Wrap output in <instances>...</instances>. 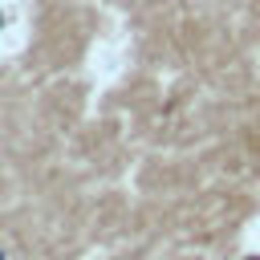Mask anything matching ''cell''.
I'll return each instance as SVG.
<instances>
[{
	"label": "cell",
	"instance_id": "obj_1",
	"mask_svg": "<svg viewBox=\"0 0 260 260\" xmlns=\"http://www.w3.org/2000/svg\"><path fill=\"white\" fill-rule=\"evenodd\" d=\"M244 260H260V252H248V256H244Z\"/></svg>",
	"mask_w": 260,
	"mask_h": 260
}]
</instances>
